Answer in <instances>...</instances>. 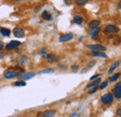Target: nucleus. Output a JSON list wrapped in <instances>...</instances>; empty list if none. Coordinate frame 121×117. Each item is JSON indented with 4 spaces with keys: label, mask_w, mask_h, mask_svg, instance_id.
Segmentation results:
<instances>
[{
    "label": "nucleus",
    "mask_w": 121,
    "mask_h": 117,
    "mask_svg": "<svg viewBox=\"0 0 121 117\" xmlns=\"http://www.w3.org/2000/svg\"><path fill=\"white\" fill-rule=\"evenodd\" d=\"M101 101L104 103V104H106V105L111 104V103L114 101V96H113L112 94H110V93L105 94V95L102 96V98H101Z\"/></svg>",
    "instance_id": "nucleus-1"
},
{
    "label": "nucleus",
    "mask_w": 121,
    "mask_h": 117,
    "mask_svg": "<svg viewBox=\"0 0 121 117\" xmlns=\"http://www.w3.org/2000/svg\"><path fill=\"white\" fill-rule=\"evenodd\" d=\"M87 47L89 49H91V51H94V52H103V51H105L106 48L103 45H100V44H93V45H87Z\"/></svg>",
    "instance_id": "nucleus-2"
},
{
    "label": "nucleus",
    "mask_w": 121,
    "mask_h": 117,
    "mask_svg": "<svg viewBox=\"0 0 121 117\" xmlns=\"http://www.w3.org/2000/svg\"><path fill=\"white\" fill-rule=\"evenodd\" d=\"M12 33H13V35L15 36L17 39H22V38H23L25 36L24 30L22 29L21 27H16V28H14L13 31H12Z\"/></svg>",
    "instance_id": "nucleus-3"
},
{
    "label": "nucleus",
    "mask_w": 121,
    "mask_h": 117,
    "mask_svg": "<svg viewBox=\"0 0 121 117\" xmlns=\"http://www.w3.org/2000/svg\"><path fill=\"white\" fill-rule=\"evenodd\" d=\"M20 75V72L19 71H16V70H8L4 73V77L6 79H13V78H16Z\"/></svg>",
    "instance_id": "nucleus-4"
},
{
    "label": "nucleus",
    "mask_w": 121,
    "mask_h": 117,
    "mask_svg": "<svg viewBox=\"0 0 121 117\" xmlns=\"http://www.w3.org/2000/svg\"><path fill=\"white\" fill-rule=\"evenodd\" d=\"M20 45H21V42H20L19 40H11L9 43H8L5 46V49H6L7 51H10V50L15 49L16 47H18V46H20Z\"/></svg>",
    "instance_id": "nucleus-5"
},
{
    "label": "nucleus",
    "mask_w": 121,
    "mask_h": 117,
    "mask_svg": "<svg viewBox=\"0 0 121 117\" xmlns=\"http://www.w3.org/2000/svg\"><path fill=\"white\" fill-rule=\"evenodd\" d=\"M114 96L117 98H121V83H117L113 89Z\"/></svg>",
    "instance_id": "nucleus-6"
},
{
    "label": "nucleus",
    "mask_w": 121,
    "mask_h": 117,
    "mask_svg": "<svg viewBox=\"0 0 121 117\" xmlns=\"http://www.w3.org/2000/svg\"><path fill=\"white\" fill-rule=\"evenodd\" d=\"M74 37V34L73 33H67V34H64V35H61L59 39V41L60 42H65V41H68L70 39H72Z\"/></svg>",
    "instance_id": "nucleus-7"
},
{
    "label": "nucleus",
    "mask_w": 121,
    "mask_h": 117,
    "mask_svg": "<svg viewBox=\"0 0 121 117\" xmlns=\"http://www.w3.org/2000/svg\"><path fill=\"white\" fill-rule=\"evenodd\" d=\"M56 112L54 110H49V111H46L42 113H39L38 117H53L55 115Z\"/></svg>",
    "instance_id": "nucleus-8"
},
{
    "label": "nucleus",
    "mask_w": 121,
    "mask_h": 117,
    "mask_svg": "<svg viewBox=\"0 0 121 117\" xmlns=\"http://www.w3.org/2000/svg\"><path fill=\"white\" fill-rule=\"evenodd\" d=\"M46 58H47L48 63H54V62H57L59 60V57L56 54H48Z\"/></svg>",
    "instance_id": "nucleus-9"
},
{
    "label": "nucleus",
    "mask_w": 121,
    "mask_h": 117,
    "mask_svg": "<svg viewBox=\"0 0 121 117\" xmlns=\"http://www.w3.org/2000/svg\"><path fill=\"white\" fill-rule=\"evenodd\" d=\"M34 76H35L34 72H25V73H23L22 75H21V79H22V81L24 82V81H28V80L32 79Z\"/></svg>",
    "instance_id": "nucleus-10"
},
{
    "label": "nucleus",
    "mask_w": 121,
    "mask_h": 117,
    "mask_svg": "<svg viewBox=\"0 0 121 117\" xmlns=\"http://www.w3.org/2000/svg\"><path fill=\"white\" fill-rule=\"evenodd\" d=\"M104 32H106V33H116V32H117V26H115L113 24H108L104 27Z\"/></svg>",
    "instance_id": "nucleus-11"
},
{
    "label": "nucleus",
    "mask_w": 121,
    "mask_h": 117,
    "mask_svg": "<svg viewBox=\"0 0 121 117\" xmlns=\"http://www.w3.org/2000/svg\"><path fill=\"white\" fill-rule=\"evenodd\" d=\"M91 55L92 56H97V57L107 58V55H106L104 53H103V52H94V51H91Z\"/></svg>",
    "instance_id": "nucleus-12"
},
{
    "label": "nucleus",
    "mask_w": 121,
    "mask_h": 117,
    "mask_svg": "<svg viewBox=\"0 0 121 117\" xmlns=\"http://www.w3.org/2000/svg\"><path fill=\"white\" fill-rule=\"evenodd\" d=\"M100 31H101V29H100L99 27H96V28H92V29L90 30V33H89V34L91 35V36L92 37V38H93V39H95V37H96V36L99 34V32H100Z\"/></svg>",
    "instance_id": "nucleus-13"
},
{
    "label": "nucleus",
    "mask_w": 121,
    "mask_h": 117,
    "mask_svg": "<svg viewBox=\"0 0 121 117\" xmlns=\"http://www.w3.org/2000/svg\"><path fill=\"white\" fill-rule=\"evenodd\" d=\"M119 64H120V62H119V61H115V62L112 64L111 68H109V70H108V73H109V74L112 73V72H113V71H114V70H115V69H116V68H117L119 66Z\"/></svg>",
    "instance_id": "nucleus-14"
},
{
    "label": "nucleus",
    "mask_w": 121,
    "mask_h": 117,
    "mask_svg": "<svg viewBox=\"0 0 121 117\" xmlns=\"http://www.w3.org/2000/svg\"><path fill=\"white\" fill-rule=\"evenodd\" d=\"M0 33H1V35L2 36H4V37H9V35H10V33H11V31L9 29V28H0Z\"/></svg>",
    "instance_id": "nucleus-15"
},
{
    "label": "nucleus",
    "mask_w": 121,
    "mask_h": 117,
    "mask_svg": "<svg viewBox=\"0 0 121 117\" xmlns=\"http://www.w3.org/2000/svg\"><path fill=\"white\" fill-rule=\"evenodd\" d=\"M42 18H43L44 20H46V21H51V20H52V16H51V14L48 13L47 10L43 11V13H42Z\"/></svg>",
    "instance_id": "nucleus-16"
},
{
    "label": "nucleus",
    "mask_w": 121,
    "mask_h": 117,
    "mask_svg": "<svg viewBox=\"0 0 121 117\" xmlns=\"http://www.w3.org/2000/svg\"><path fill=\"white\" fill-rule=\"evenodd\" d=\"M99 24H100V21L99 20H94V21H91V23L89 24V26L91 27V29H92V28L98 27Z\"/></svg>",
    "instance_id": "nucleus-17"
},
{
    "label": "nucleus",
    "mask_w": 121,
    "mask_h": 117,
    "mask_svg": "<svg viewBox=\"0 0 121 117\" xmlns=\"http://www.w3.org/2000/svg\"><path fill=\"white\" fill-rule=\"evenodd\" d=\"M101 83V79L100 78H98V79H96L93 83H91L90 84H88L87 85V87L88 88H92V87H96V86H98V84Z\"/></svg>",
    "instance_id": "nucleus-18"
},
{
    "label": "nucleus",
    "mask_w": 121,
    "mask_h": 117,
    "mask_svg": "<svg viewBox=\"0 0 121 117\" xmlns=\"http://www.w3.org/2000/svg\"><path fill=\"white\" fill-rule=\"evenodd\" d=\"M27 61H28V58H27V56L23 55V56H22L21 58H19V60H18V63H19V65H21V66H23V65H25V64L27 63Z\"/></svg>",
    "instance_id": "nucleus-19"
},
{
    "label": "nucleus",
    "mask_w": 121,
    "mask_h": 117,
    "mask_svg": "<svg viewBox=\"0 0 121 117\" xmlns=\"http://www.w3.org/2000/svg\"><path fill=\"white\" fill-rule=\"evenodd\" d=\"M74 22L76 23V24H81L83 23V19H82L80 16H78V15H76V16L74 17Z\"/></svg>",
    "instance_id": "nucleus-20"
},
{
    "label": "nucleus",
    "mask_w": 121,
    "mask_h": 117,
    "mask_svg": "<svg viewBox=\"0 0 121 117\" xmlns=\"http://www.w3.org/2000/svg\"><path fill=\"white\" fill-rule=\"evenodd\" d=\"M119 76H120V73H116L115 75H113L112 77L109 78V81L110 82H115V81H117L119 78Z\"/></svg>",
    "instance_id": "nucleus-21"
},
{
    "label": "nucleus",
    "mask_w": 121,
    "mask_h": 117,
    "mask_svg": "<svg viewBox=\"0 0 121 117\" xmlns=\"http://www.w3.org/2000/svg\"><path fill=\"white\" fill-rule=\"evenodd\" d=\"M54 71V69L53 68H47L45 70H42V71H40L39 73L40 74H49V73H52Z\"/></svg>",
    "instance_id": "nucleus-22"
},
{
    "label": "nucleus",
    "mask_w": 121,
    "mask_h": 117,
    "mask_svg": "<svg viewBox=\"0 0 121 117\" xmlns=\"http://www.w3.org/2000/svg\"><path fill=\"white\" fill-rule=\"evenodd\" d=\"M15 86H25L26 85V83L23 82V81H18L14 83Z\"/></svg>",
    "instance_id": "nucleus-23"
},
{
    "label": "nucleus",
    "mask_w": 121,
    "mask_h": 117,
    "mask_svg": "<svg viewBox=\"0 0 121 117\" xmlns=\"http://www.w3.org/2000/svg\"><path fill=\"white\" fill-rule=\"evenodd\" d=\"M87 2H88V0H77L76 1V4L79 5V6H83V5L87 4Z\"/></svg>",
    "instance_id": "nucleus-24"
},
{
    "label": "nucleus",
    "mask_w": 121,
    "mask_h": 117,
    "mask_svg": "<svg viewBox=\"0 0 121 117\" xmlns=\"http://www.w3.org/2000/svg\"><path fill=\"white\" fill-rule=\"evenodd\" d=\"M107 84H108V82H107V81H104V83H103L100 85V89H101V90L104 89V88L107 86Z\"/></svg>",
    "instance_id": "nucleus-25"
},
{
    "label": "nucleus",
    "mask_w": 121,
    "mask_h": 117,
    "mask_svg": "<svg viewBox=\"0 0 121 117\" xmlns=\"http://www.w3.org/2000/svg\"><path fill=\"white\" fill-rule=\"evenodd\" d=\"M97 90H98V86H96V87H92L91 90L89 91V94H93V93H95Z\"/></svg>",
    "instance_id": "nucleus-26"
},
{
    "label": "nucleus",
    "mask_w": 121,
    "mask_h": 117,
    "mask_svg": "<svg viewBox=\"0 0 121 117\" xmlns=\"http://www.w3.org/2000/svg\"><path fill=\"white\" fill-rule=\"evenodd\" d=\"M101 75L100 74H96V75H93L92 77H91V81H93V80H96V79H98V77H100Z\"/></svg>",
    "instance_id": "nucleus-27"
},
{
    "label": "nucleus",
    "mask_w": 121,
    "mask_h": 117,
    "mask_svg": "<svg viewBox=\"0 0 121 117\" xmlns=\"http://www.w3.org/2000/svg\"><path fill=\"white\" fill-rule=\"evenodd\" d=\"M77 69H78V66H77V65H74V66H72V70H73L74 72H76V71H77Z\"/></svg>",
    "instance_id": "nucleus-28"
},
{
    "label": "nucleus",
    "mask_w": 121,
    "mask_h": 117,
    "mask_svg": "<svg viewBox=\"0 0 121 117\" xmlns=\"http://www.w3.org/2000/svg\"><path fill=\"white\" fill-rule=\"evenodd\" d=\"M95 64H96V61H91V63L89 64V67H90V68H91V67H93Z\"/></svg>",
    "instance_id": "nucleus-29"
},
{
    "label": "nucleus",
    "mask_w": 121,
    "mask_h": 117,
    "mask_svg": "<svg viewBox=\"0 0 121 117\" xmlns=\"http://www.w3.org/2000/svg\"><path fill=\"white\" fill-rule=\"evenodd\" d=\"M117 115H119V116H121V108H119V109H117Z\"/></svg>",
    "instance_id": "nucleus-30"
},
{
    "label": "nucleus",
    "mask_w": 121,
    "mask_h": 117,
    "mask_svg": "<svg viewBox=\"0 0 121 117\" xmlns=\"http://www.w3.org/2000/svg\"><path fill=\"white\" fill-rule=\"evenodd\" d=\"M3 48H4V44L2 43V42H0V51H1Z\"/></svg>",
    "instance_id": "nucleus-31"
},
{
    "label": "nucleus",
    "mask_w": 121,
    "mask_h": 117,
    "mask_svg": "<svg viewBox=\"0 0 121 117\" xmlns=\"http://www.w3.org/2000/svg\"><path fill=\"white\" fill-rule=\"evenodd\" d=\"M88 71V68H84V70L82 71V73H84V72H87Z\"/></svg>",
    "instance_id": "nucleus-32"
},
{
    "label": "nucleus",
    "mask_w": 121,
    "mask_h": 117,
    "mask_svg": "<svg viewBox=\"0 0 121 117\" xmlns=\"http://www.w3.org/2000/svg\"><path fill=\"white\" fill-rule=\"evenodd\" d=\"M76 116H78V115H77L76 113H73V115H72L71 117H76Z\"/></svg>",
    "instance_id": "nucleus-33"
},
{
    "label": "nucleus",
    "mask_w": 121,
    "mask_h": 117,
    "mask_svg": "<svg viewBox=\"0 0 121 117\" xmlns=\"http://www.w3.org/2000/svg\"><path fill=\"white\" fill-rule=\"evenodd\" d=\"M35 12H38V11H39V8H37V9H35Z\"/></svg>",
    "instance_id": "nucleus-34"
},
{
    "label": "nucleus",
    "mask_w": 121,
    "mask_h": 117,
    "mask_svg": "<svg viewBox=\"0 0 121 117\" xmlns=\"http://www.w3.org/2000/svg\"><path fill=\"white\" fill-rule=\"evenodd\" d=\"M3 56H4V54H1V53H0V59L2 58V57H3Z\"/></svg>",
    "instance_id": "nucleus-35"
},
{
    "label": "nucleus",
    "mask_w": 121,
    "mask_h": 117,
    "mask_svg": "<svg viewBox=\"0 0 121 117\" xmlns=\"http://www.w3.org/2000/svg\"><path fill=\"white\" fill-rule=\"evenodd\" d=\"M118 9H120V10H121V2L118 4Z\"/></svg>",
    "instance_id": "nucleus-36"
}]
</instances>
